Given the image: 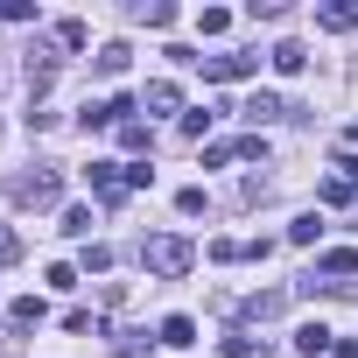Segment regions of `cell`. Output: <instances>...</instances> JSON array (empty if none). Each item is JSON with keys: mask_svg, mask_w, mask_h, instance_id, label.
<instances>
[{"mask_svg": "<svg viewBox=\"0 0 358 358\" xmlns=\"http://www.w3.org/2000/svg\"><path fill=\"white\" fill-rule=\"evenodd\" d=\"M64 330H71V337H99V323H92V309H71V316H64Z\"/></svg>", "mask_w": 358, "mask_h": 358, "instance_id": "d4e9b609", "label": "cell"}, {"mask_svg": "<svg viewBox=\"0 0 358 358\" xmlns=\"http://www.w3.org/2000/svg\"><path fill=\"white\" fill-rule=\"evenodd\" d=\"M330 344H337L330 323H302V330H295V351H302V358H316V351H330Z\"/></svg>", "mask_w": 358, "mask_h": 358, "instance_id": "5bb4252c", "label": "cell"}, {"mask_svg": "<svg viewBox=\"0 0 358 358\" xmlns=\"http://www.w3.org/2000/svg\"><path fill=\"white\" fill-rule=\"evenodd\" d=\"M43 316H50V302H43V295H15V302H8V323H15V330H36Z\"/></svg>", "mask_w": 358, "mask_h": 358, "instance_id": "30bf717a", "label": "cell"}, {"mask_svg": "<svg viewBox=\"0 0 358 358\" xmlns=\"http://www.w3.org/2000/svg\"><path fill=\"white\" fill-rule=\"evenodd\" d=\"M64 197V176L57 169H36V176H22V204H36V211H50Z\"/></svg>", "mask_w": 358, "mask_h": 358, "instance_id": "5b68a950", "label": "cell"}, {"mask_svg": "<svg viewBox=\"0 0 358 358\" xmlns=\"http://www.w3.org/2000/svg\"><path fill=\"white\" fill-rule=\"evenodd\" d=\"M15 253H22V239H15V232H8V225H0V267H8V260H15Z\"/></svg>", "mask_w": 358, "mask_h": 358, "instance_id": "83f0119b", "label": "cell"}, {"mask_svg": "<svg viewBox=\"0 0 358 358\" xmlns=\"http://www.w3.org/2000/svg\"><path fill=\"white\" fill-rule=\"evenodd\" d=\"M239 113L253 120V134H260V127H281V120H295V106H288V99H274V92H253Z\"/></svg>", "mask_w": 358, "mask_h": 358, "instance_id": "3957f363", "label": "cell"}, {"mask_svg": "<svg viewBox=\"0 0 358 358\" xmlns=\"http://www.w3.org/2000/svg\"><path fill=\"white\" fill-rule=\"evenodd\" d=\"M57 64H64V57H57V50H43V43H36V50H29V99H43V92H50V85H57Z\"/></svg>", "mask_w": 358, "mask_h": 358, "instance_id": "ba28073f", "label": "cell"}, {"mask_svg": "<svg viewBox=\"0 0 358 358\" xmlns=\"http://www.w3.org/2000/svg\"><path fill=\"white\" fill-rule=\"evenodd\" d=\"M267 155V141L260 134H239V141H211L204 148V169H225V162H260Z\"/></svg>", "mask_w": 358, "mask_h": 358, "instance_id": "7a4b0ae2", "label": "cell"}, {"mask_svg": "<svg viewBox=\"0 0 358 358\" xmlns=\"http://www.w3.org/2000/svg\"><path fill=\"white\" fill-rule=\"evenodd\" d=\"M92 190H99L106 204H120V197L134 190V176H127V162H92Z\"/></svg>", "mask_w": 358, "mask_h": 358, "instance_id": "277c9868", "label": "cell"}, {"mask_svg": "<svg viewBox=\"0 0 358 358\" xmlns=\"http://www.w3.org/2000/svg\"><path fill=\"white\" fill-rule=\"evenodd\" d=\"M176 211H183V218H204V190H176Z\"/></svg>", "mask_w": 358, "mask_h": 358, "instance_id": "4316f807", "label": "cell"}, {"mask_svg": "<svg viewBox=\"0 0 358 358\" xmlns=\"http://www.w3.org/2000/svg\"><path fill=\"white\" fill-rule=\"evenodd\" d=\"M141 267H148L155 281H183V274L197 267V246H190L183 232H155V239H141Z\"/></svg>", "mask_w": 358, "mask_h": 358, "instance_id": "6da1fadb", "label": "cell"}, {"mask_svg": "<svg viewBox=\"0 0 358 358\" xmlns=\"http://www.w3.org/2000/svg\"><path fill=\"white\" fill-rule=\"evenodd\" d=\"M218 113H225V106H197V113H183V134H190V141H204V134H211V120H218Z\"/></svg>", "mask_w": 358, "mask_h": 358, "instance_id": "ac0fdd59", "label": "cell"}, {"mask_svg": "<svg viewBox=\"0 0 358 358\" xmlns=\"http://www.w3.org/2000/svg\"><path fill=\"white\" fill-rule=\"evenodd\" d=\"M141 106H148V113H176V106H183V92H176L169 78H155V85L141 92Z\"/></svg>", "mask_w": 358, "mask_h": 358, "instance_id": "7c38bea8", "label": "cell"}, {"mask_svg": "<svg viewBox=\"0 0 358 358\" xmlns=\"http://www.w3.org/2000/svg\"><path fill=\"white\" fill-rule=\"evenodd\" d=\"M246 316H253V323H267V316H281V288H267V295H253V302H246Z\"/></svg>", "mask_w": 358, "mask_h": 358, "instance_id": "d6986e66", "label": "cell"}, {"mask_svg": "<svg viewBox=\"0 0 358 358\" xmlns=\"http://www.w3.org/2000/svg\"><path fill=\"white\" fill-rule=\"evenodd\" d=\"M127 64H134V50H127V43H106V50L92 57V71H99V78H120Z\"/></svg>", "mask_w": 358, "mask_h": 358, "instance_id": "4fadbf2b", "label": "cell"}, {"mask_svg": "<svg viewBox=\"0 0 358 358\" xmlns=\"http://www.w3.org/2000/svg\"><path fill=\"white\" fill-rule=\"evenodd\" d=\"M148 344H162V337H148V330H127V337H120V358H141Z\"/></svg>", "mask_w": 358, "mask_h": 358, "instance_id": "484cf974", "label": "cell"}, {"mask_svg": "<svg viewBox=\"0 0 358 358\" xmlns=\"http://www.w3.org/2000/svg\"><path fill=\"white\" fill-rule=\"evenodd\" d=\"M316 29L351 36V29H358V0H330V8H316Z\"/></svg>", "mask_w": 358, "mask_h": 358, "instance_id": "9c48e42d", "label": "cell"}, {"mask_svg": "<svg viewBox=\"0 0 358 358\" xmlns=\"http://www.w3.org/2000/svg\"><path fill=\"white\" fill-rule=\"evenodd\" d=\"M344 274H358V246H337V253H316V274H309V281H330V288H344Z\"/></svg>", "mask_w": 358, "mask_h": 358, "instance_id": "52a82bcc", "label": "cell"}, {"mask_svg": "<svg viewBox=\"0 0 358 358\" xmlns=\"http://www.w3.org/2000/svg\"><path fill=\"white\" fill-rule=\"evenodd\" d=\"M155 337L183 351V344H197V323H190V316H162V330H155Z\"/></svg>", "mask_w": 358, "mask_h": 358, "instance_id": "9a60e30c", "label": "cell"}, {"mask_svg": "<svg viewBox=\"0 0 358 358\" xmlns=\"http://www.w3.org/2000/svg\"><path fill=\"white\" fill-rule=\"evenodd\" d=\"M330 358H358V337H337V344H330Z\"/></svg>", "mask_w": 358, "mask_h": 358, "instance_id": "f1b7e54d", "label": "cell"}, {"mask_svg": "<svg viewBox=\"0 0 358 358\" xmlns=\"http://www.w3.org/2000/svg\"><path fill=\"white\" fill-rule=\"evenodd\" d=\"M288 239H295V246H316V239H323V211H302V218L288 225Z\"/></svg>", "mask_w": 358, "mask_h": 358, "instance_id": "e0dca14e", "label": "cell"}, {"mask_svg": "<svg viewBox=\"0 0 358 358\" xmlns=\"http://www.w3.org/2000/svg\"><path fill=\"white\" fill-rule=\"evenodd\" d=\"M148 141H155V134H148V120H127V127H120V148H134V155H141Z\"/></svg>", "mask_w": 358, "mask_h": 358, "instance_id": "44dd1931", "label": "cell"}, {"mask_svg": "<svg viewBox=\"0 0 358 358\" xmlns=\"http://www.w3.org/2000/svg\"><path fill=\"white\" fill-rule=\"evenodd\" d=\"M64 232H71V239H85V232H92V211H85V204H71V211H64Z\"/></svg>", "mask_w": 358, "mask_h": 358, "instance_id": "cb8c5ba5", "label": "cell"}, {"mask_svg": "<svg viewBox=\"0 0 358 358\" xmlns=\"http://www.w3.org/2000/svg\"><path fill=\"white\" fill-rule=\"evenodd\" d=\"M50 36H57V50H85V43H92V29H85L78 15H71V22H57Z\"/></svg>", "mask_w": 358, "mask_h": 358, "instance_id": "2e32d148", "label": "cell"}, {"mask_svg": "<svg viewBox=\"0 0 358 358\" xmlns=\"http://www.w3.org/2000/svg\"><path fill=\"white\" fill-rule=\"evenodd\" d=\"M316 197H323V204H358V190H351V183H344V176H330V183H323V190H316Z\"/></svg>", "mask_w": 358, "mask_h": 358, "instance_id": "ffe728a7", "label": "cell"}, {"mask_svg": "<svg viewBox=\"0 0 358 358\" xmlns=\"http://www.w3.org/2000/svg\"><path fill=\"white\" fill-rule=\"evenodd\" d=\"M78 267H85V274H106V267H113V246H99V239H92V246H85V260H78Z\"/></svg>", "mask_w": 358, "mask_h": 358, "instance_id": "7402d4cb", "label": "cell"}, {"mask_svg": "<svg viewBox=\"0 0 358 358\" xmlns=\"http://www.w3.org/2000/svg\"><path fill=\"white\" fill-rule=\"evenodd\" d=\"M253 71H260V57H253V50H225V57H204V78H218V85H225V78H253Z\"/></svg>", "mask_w": 358, "mask_h": 358, "instance_id": "8992f818", "label": "cell"}, {"mask_svg": "<svg viewBox=\"0 0 358 358\" xmlns=\"http://www.w3.org/2000/svg\"><path fill=\"white\" fill-rule=\"evenodd\" d=\"M267 64H274L281 78H295V71H309V50H302V43H274V50H267Z\"/></svg>", "mask_w": 358, "mask_h": 358, "instance_id": "8fae6325", "label": "cell"}, {"mask_svg": "<svg viewBox=\"0 0 358 358\" xmlns=\"http://www.w3.org/2000/svg\"><path fill=\"white\" fill-rule=\"evenodd\" d=\"M197 29H204V36H225V29H232V15H225V8H204V15H197Z\"/></svg>", "mask_w": 358, "mask_h": 358, "instance_id": "603a6c76", "label": "cell"}]
</instances>
